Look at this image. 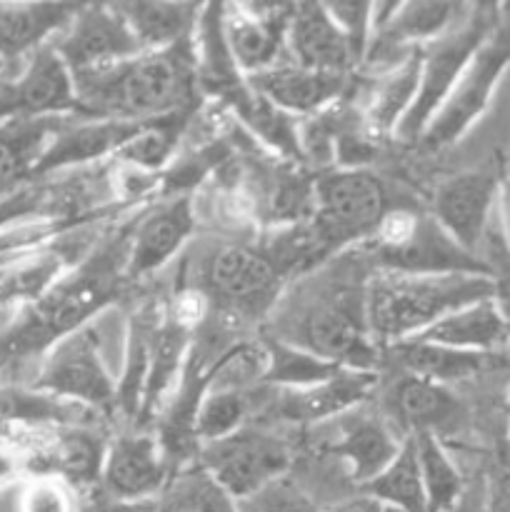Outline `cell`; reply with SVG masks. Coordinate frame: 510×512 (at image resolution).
I'll list each match as a JSON object with an SVG mask.
<instances>
[{
    "mask_svg": "<svg viewBox=\"0 0 510 512\" xmlns=\"http://www.w3.org/2000/svg\"><path fill=\"white\" fill-rule=\"evenodd\" d=\"M328 268L330 273L320 283L298 290L295 305H275L278 323L270 338L298 345L340 368L378 373L385 350L373 340L365 318V283L370 270L353 273L340 265V255Z\"/></svg>",
    "mask_w": 510,
    "mask_h": 512,
    "instance_id": "cell-1",
    "label": "cell"
},
{
    "mask_svg": "<svg viewBox=\"0 0 510 512\" xmlns=\"http://www.w3.org/2000/svg\"><path fill=\"white\" fill-rule=\"evenodd\" d=\"M130 235H118L70 275H60L35 303L25 305L13 328L0 335V368L13 360L45 355L58 340L88 325L120 295Z\"/></svg>",
    "mask_w": 510,
    "mask_h": 512,
    "instance_id": "cell-2",
    "label": "cell"
},
{
    "mask_svg": "<svg viewBox=\"0 0 510 512\" xmlns=\"http://www.w3.org/2000/svg\"><path fill=\"white\" fill-rule=\"evenodd\" d=\"M80 113L103 120H145L193 110L195 78L193 40L168 50H145L108 70L73 78Z\"/></svg>",
    "mask_w": 510,
    "mask_h": 512,
    "instance_id": "cell-3",
    "label": "cell"
},
{
    "mask_svg": "<svg viewBox=\"0 0 510 512\" xmlns=\"http://www.w3.org/2000/svg\"><path fill=\"white\" fill-rule=\"evenodd\" d=\"M493 298L490 275H415L370 270L365 283V318L380 348L415 338L445 315Z\"/></svg>",
    "mask_w": 510,
    "mask_h": 512,
    "instance_id": "cell-4",
    "label": "cell"
},
{
    "mask_svg": "<svg viewBox=\"0 0 510 512\" xmlns=\"http://www.w3.org/2000/svg\"><path fill=\"white\" fill-rule=\"evenodd\" d=\"M498 20L500 8L495 3L468 5L463 18L448 33L420 48L418 93H415V100L405 118L400 120L398 130H395L393 138L398 143L418 145V140L428 130L430 120L438 115V110L448 100L450 90L463 75L465 65L478 53L483 40L493 33Z\"/></svg>",
    "mask_w": 510,
    "mask_h": 512,
    "instance_id": "cell-5",
    "label": "cell"
},
{
    "mask_svg": "<svg viewBox=\"0 0 510 512\" xmlns=\"http://www.w3.org/2000/svg\"><path fill=\"white\" fill-rule=\"evenodd\" d=\"M370 270H398L415 275H490L478 255L460 248L433 215L390 210L370 240Z\"/></svg>",
    "mask_w": 510,
    "mask_h": 512,
    "instance_id": "cell-6",
    "label": "cell"
},
{
    "mask_svg": "<svg viewBox=\"0 0 510 512\" xmlns=\"http://www.w3.org/2000/svg\"><path fill=\"white\" fill-rule=\"evenodd\" d=\"M195 290L208 300L210 313L223 315L230 323H245L273 313L283 298L285 280L263 250L230 243L220 245L203 260Z\"/></svg>",
    "mask_w": 510,
    "mask_h": 512,
    "instance_id": "cell-7",
    "label": "cell"
},
{
    "mask_svg": "<svg viewBox=\"0 0 510 512\" xmlns=\"http://www.w3.org/2000/svg\"><path fill=\"white\" fill-rule=\"evenodd\" d=\"M388 208V193L378 175L365 168H333L313 185V215L333 250L370 243Z\"/></svg>",
    "mask_w": 510,
    "mask_h": 512,
    "instance_id": "cell-8",
    "label": "cell"
},
{
    "mask_svg": "<svg viewBox=\"0 0 510 512\" xmlns=\"http://www.w3.org/2000/svg\"><path fill=\"white\" fill-rule=\"evenodd\" d=\"M510 68V20H498L493 33L483 40L478 53L465 65L463 75L455 88L450 90L448 100L430 120L428 130L418 140V148L428 153H440L458 143L488 110L500 78Z\"/></svg>",
    "mask_w": 510,
    "mask_h": 512,
    "instance_id": "cell-9",
    "label": "cell"
},
{
    "mask_svg": "<svg viewBox=\"0 0 510 512\" xmlns=\"http://www.w3.org/2000/svg\"><path fill=\"white\" fill-rule=\"evenodd\" d=\"M33 390L93 413L118 410V380L108 370L100 343V325L88 323L65 335L45 353Z\"/></svg>",
    "mask_w": 510,
    "mask_h": 512,
    "instance_id": "cell-10",
    "label": "cell"
},
{
    "mask_svg": "<svg viewBox=\"0 0 510 512\" xmlns=\"http://www.w3.org/2000/svg\"><path fill=\"white\" fill-rule=\"evenodd\" d=\"M195 463L243 505L288 475L293 453L275 435L245 425L228 438L200 445Z\"/></svg>",
    "mask_w": 510,
    "mask_h": 512,
    "instance_id": "cell-11",
    "label": "cell"
},
{
    "mask_svg": "<svg viewBox=\"0 0 510 512\" xmlns=\"http://www.w3.org/2000/svg\"><path fill=\"white\" fill-rule=\"evenodd\" d=\"M53 48L73 78L100 73L145 53L115 3H83L68 30L53 40Z\"/></svg>",
    "mask_w": 510,
    "mask_h": 512,
    "instance_id": "cell-12",
    "label": "cell"
},
{
    "mask_svg": "<svg viewBox=\"0 0 510 512\" xmlns=\"http://www.w3.org/2000/svg\"><path fill=\"white\" fill-rule=\"evenodd\" d=\"M170 478V455L158 435L123 433L105 448L98 483L115 503L140 505L160 498Z\"/></svg>",
    "mask_w": 510,
    "mask_h": 512,
    "instance_id": "cell-13",
    "label": "cell"
},
{
    "mask_svg": "<svg viewBox=\"0 0 510 512\" xmlns=\"http://www.w3.org/2000/svg\"><path fill=\"white\" fill-rule=\"evenodd\" d=\"M500 180L485 170H468L443 180L433 195L430 215L463 250L478 255L498 208Z\"/></svg>",
    "mask_w": 510,
    "mask_h": 512,
    "instance_id": "cell-14",
    "label": "cell"
},
{
    "mask_svg": "<svg viewBox=\"0 0 510 512\" xmlns=\"http://www.w3.org/2000/svg\"><path fill=\"white\" fill-rule=\"evenodd\" d=\"M293 3H223V28L230 55L243 78L288 60L285 30Z\"/></svg>",
    "mask_w": 510,
    "mask_h": 512,
    "instance_id": "cell-15",
    "label": "cell"
},
{
    "mask_svg": "<svg viewBox=\"0 0 510 512\" xmlns=\"http://www.w3.org/2000/svg\"><path fill=\"white\" fill-rule=\"evenodd\" d=\"M50 115H83L73 75L63 58L55 53L53 43L40 48L10 80L8 95L0 105V123L10 118H50Z\"/></svg>",
    "mask_w": 510,
    "mask_h": 512,
    "instance_id": "cell-16",
    "label": "cell"
},
{
    "mask_svg": "<svg viewBox=\"0 0 510 512\" xmlns=\"http://www.w3.org/2000/svg\"><path fill=\"white\" fill-rule=\"evenodd\" d=\"M388 423L405 440L415 435H443L455 433L465 423V408L448 385L418 378V375L400 373L383 398Z\"/></svg>",
    "mask_w": 510,
    "mask_h": 512,
    "instance_id": "cell-17",
    "label": "cell"
},
{
    "mask_svg": "<svg viewBox=\"0 0 510 512\" xmlns=\"http://www.w3.org/2000/svg\"><path fill=\"white\" fill-rule=\"evenodd\" d=\"M378 385V373L365 370H340L335 378L313 388L275 390L268 400V408L275 420L288 425H318L325 420L340 418L368 400Z\"/></svg>",
    "mask_w": 510,
    "mask_h": 512,
    "instance_id": "cell-18",
    "label": "cell"
},
{
    "mask_svg": "<svg viewBox=\"0 0 510 512\" xmlns=\"http://www.w3.org/2000/svg\"><path fill=\"white\" fill-rule=\"evenodd\" d=\"M195 230V213L190 195H175L155 208L130 230L125 278L140 280L158 273L190 240Z\"/></svg>",
    "mask_w": 510,
    "mask_h": 512,
    "instance_id": "cell-19",
    "label": "cell"
},
{
    "mask_svg": "<svg viewBox=\"0 0 510 512\" xmlns=\"http://www.w3.org/2000/svg\"><path fill=\"white\" fill-rule=\"evenodd\" d=\"M245 80L263 98L298 120L313 118L333 108L348 90V75L320 73V70L295 65L293 60H283L275 68L250 75Z\"/></svg>",
    "mask_w": 510,
    "mask_h": 512,
    "instance_id": "cell-20",
    "label": "cell"
},
{
    "mask_svg": "<svg viewBox=\"0 0 510 512\" xmlns=\"http://www.w3.org/2000/svg\"><path fill=\"white\" fill-rule=\"evenodd\" d=\"M288 60L320 73L348 75L358 65L343 30L323 3H293L285 30Z\"/></svg>",
    "mask_w": 510,
    "mask_h": 512,
    "instance_id": "cell-21",
    "label": "cell"
},
{
    "mask_svg": "<svg viewBox=\"0 0 510 512\" xmlns=\"http://www.w3.org/2000/svg\"><path fill=\"white\" fill-rule=\"evenodd\" d=\"M83 3H0V73L28 63L40 48L68 30ZM13 80V78H10Z\"/></svg>",
    "mask_w": 510,
    "mask_h": 512,
    "instance_id": "cell-22",
    "label": "cell"
},
{
    "mask_svg": "<svg viewBox=\"0 0 510 512\" xmlns=\"http://www.w3.org/2000/svg\"><path fill=\"white\" fill-rule=\"evenodd\" d=\"M345 425H340L338 435L330 440L328 453L343 460L348 468V478L355 483V490L360 485L370 483L378 473H383L395 455L403 448L405 438L378 415L365 413H345L340 415Z\"/></svg>",
    "mask_w": 510,
    "mask_h": 512,
    "instance_id": "cell-23",
    "label": "cell"
},
{
    "mask_svg": "<svg viewBox=\"0 0 510 512\" xmlns=\"http://www.w3.org/2000/svg\"><path fill=\"white\" fill-rule=\"evenodd\" d=\"M73 118L83 115L10 118L0 123V198H8L35 183L40 158Z\"/></svg>",
    "mask_w": 510,
    "mask_h": 512,
    "instance_id": "cell-24",
    "label": "cell"
},
{
    "mask_svg": "<svg viewBox=\"0 0 510 512\" xmlns=\"http://www.w3.org/2000/svg\"><path fill=\"white\" fill-rule=\"evenodd\" d=\"M148 123V120H145ZM145 123L133 120L73 118L48 145L35 168V180L68 165H88L93 160L115 155Z\"/></svg>",
    "mask_w": 510,
    "mask_h": 512,
    "instance_id": "cell-25",
    "label": "cell"
},
{
    "mask_svg": "<svg viewBox=\"0 0 510 512\" xmlns=\"http://www.w3.org/2000/svg\"><path fill=\"white\" fill-rule=\"evenodd\" d=\"M410 340L488 355H500L505 348H510L508 328H505L503 315H500L493 298L478 300V303H470L455 313L445 315Z\"/></svg>",
    "mask_w": 510,
    "mask_h": 512,
    "instance_id": "cell-26",
    "label": "cell"
},
{
    "mask_svg": "<svg viewBox=\"0 0 510 512\" xmlns=\"http://www.w3.org/2000/svg\"><path fill=\"white\" fill-rule=\"evenodd\" d=\"M385 360H393L400 373L450 385L495 368V365L503 363V355L468 353V350L443 348V345L423 343V340H403V343L385 348L383 363Z\"/></svg>",
    "mask_w": 510,
    "mask_h": 512,
    "instance_id": "cell-27",
    "label": "cell"
},
{
    "mask_svg": "<svg viewBox=\"0 0 510 512\" xmlns=\"http://www.w3.org/2000/svg\"><path fill=\"white\" fill-rule=\"evenodd\" d=\"M143 50H168L193 40L203 3H115Z\"/></svg>",
    "mask_w": 510,
    "mask_h": 512,
    "instance_id": "cell-28",
    "label": "cell"
},
{
    "mask_svg": "<svg viewBox=\"0 0 510 512\" xmlns=\"http://www.w3.org/2000/svg\"><path fill=\"white\" fill-rule=\"evenodd\" d=\"M418 78H420V48H415L408 58L393 70L383 73L380 83L375 85L370 93L368 103H365V128L378 138H388L395 135L400 120L413 105L415 93H418Z\"/></svg>",
    "mask_w": 510,
    "mask_h": 512,
    "instance_id": "cell-29",
    "label": "cell"
},
{
    "mask_svg": "<svg viewBox=\"0 0 510 512\" xmlns=\"http://www.w3.org/2000/svg\"><path fill=\"white\" fill-rule=\"evenodd\" d=\"M225 105L235 110L238 120L253 130L265 145L278 150L285 158H293L303 163V150H300V120L280 110L268 98L253 90L245 80L238 90L223 100Z\"/></svg>",
    "mask_w": 510,
    "mask_h": 512,
    "instance_id": "cell-30",
    "label": "cell"
},
{
    "mask_svg": "<svg viewBox=\"0 0 510 512\" xmlns=\"http://www.w3.org/2000/svg\"><path fill=\"white\" fill-rule=\"evenodd\" d=\"M355 493L378 500L383 508L398 512H428V498H425L423 475H420L418 453H415L413 438H408L395 455L393 463L375 475L370 483L360 485Z\"/></svg>",
    "mask_w": 510,
    "mask_h": 512,
    "instance_id": "cell-31",
    "label": "cell"
},
{
    "mask_svg": "<svg viewBox=\"0 0 510 512\" xmlns=\"http://www.w3.org/2000/svg\"><path fill=\"white\" fill-rule=\"evenodd\" d=\"M155 315L143 310L135 313L125 333L123 373L118 378V410L128 420H140L143 415L145 385L150 373V340H153Z\"/></svg>",
    "mask_w": 510,
    "mask_h": 512,
    "instance_id": "cell-32",
    "label": "cell"
},
{
    "mask_svg": "<svg viewBox=\"0 0 510 512\" xmlns=\"http://www.w3.org/2000/svg\"><path fill=\"white\" fill-rule=\"evenodd\" d=\"M253 390L255 388H205L193 425L198 448L228 438L248 425L258 405V395Z\"/></svg>",
    "mask_w": 510,
    "mask_h": 512,
    "instance_id": "cell-33",
    "label": "cell"
},
{
    "mask_svg": "<svg viewBox=\"0 0 510 512\" xmlns=\"http://www.w3.org/2000/svg\"><path fill=\"white\" fill-rule=\"evenodd\" d=\"M265 353H268V368H265L263 385L275 390H300L313 388V385L325 383V380L335 378L340 373V365L328 363V360L318 358V355L308 353V350L290 345L285 340L263 338Z\"/></svg>",
    "mask_w": 510,
    "mask_h": 512,
    "instance_id": "cell-34",
    "label": "cell"
},
{
    "mask_svg": "<svg viewBox=\"0 0 510 512\" xmlns=\"http://www.w3.org/2000/svg\"><path fill=\"white\" fill-rule=\"evenodd\" d=\"M153 512H240V503L193 463L173 473Z\"/></svg>",
    "mask_w": 510,
    "mask_h": 512,
    "instance_id": "cell-35",
    "label": "cell"
},
{
    "mask_svg": "<svg viewBox=\"0 0 510 512\" xmlns=\"http://www.w3.org/2000/svg\"><path fill=\"white\" fill-rule=\"evenodd\" d=\"M420 475H423L428 512H450L463 493V478L445 453L443 443L435 435H415Z\"/></svg>",
    "mask_w": 510,
    "mask_h": 512,
    "instance_id": "cell-36",
    "label": "cell"
},
{
    "mask_svg": "<svg viewBox=\"0 0 510 512\" xmlns=\"http://www.w3.org/2000/svg\"><path fill=\"white\" fill-rule=\"evenodd\" d=\"M188 115L190 110H183V113L148 120V123H145L143 128L115 153V160H123V163L133 165V168L138 170H158L163 168V165H168V160L173 158L180 130L188 123Z\"/></svg>",
    "mask_w": 510,
    "mask_h": 512,
    "instance_id": "cell-37",
    "label": "cell"
},
{
    "mask_svg": "<svg viewBox=\"0 0 510 512\" xmlns=\"http://www.w3.org/2000/svg\"><path fill=\"white\" fill-rule=\"evenodd\" d=\"M105 448H100L98 438L83 428H73L53 445L50 465L53 473L73 480V483H95L100 480Z\"/></svg>",
    "mask_w": 510,
    "mask_h": 512,
    "instance_id": "cell-38",
    "label": "cell"
},
{
    "mask_svg": "<svg viewBox=\"0 0 510 512\" xmlns=\"http://www.w3.org/2000/svg\"><path fill=\"white\" fill-rule=\"evenodd\" d=\"M480 260L488 265L490 280H493V300L498 305L500 315H503V323L510 335V248L505 245L503 235H500L498 218L493 220L488 235H485Z\"/></svg>",
    "mask_w": 510,
    "mask_h": 512,
    "instance_id": "cell-39",
    "label": "cell"
},
{
    "mask_svg": "<svg viewBox=\"0 0 510 512\" xmlns=\"http://www.w3.org/2000/svg\"><path fill=\"white\" fill-rule=\"evenodd\" d=\"M333 23L343 30L353 48L355 60L363 65L368 45L373 40V3H355V0H335V3H323Z\"/></svg>",
    "mask_w": 510,
    "mask_h": 512,
    "instance_id": "cell-40",
    "label": "cell"
},
{
    "mask_svg": "<svg viewBox=\"0 0 510 512\" xmlns=\"http://www.w3.org/2000/svg\"><path fill=\"white\" fill-rule=\"evenodd\" d=\"M243 508L248 512H320L298 485L285 478L265 488L248 503H243Z\"/></svg>",
    "mask_w": 510,
    "mask_h": 512,
    "instance_id": "cell-41",
    "label": "cell"
},
{
    "mask_svg": "<svg viewBox=\"0 0 510 512\" xmlns=\"http://www.w3.org/2000/svg\"><path fill=\"white\" fill-rule=\"evenodd\" d=\"M20 512H75L68 488L53 475H43L23 490Z\"/></svg>",
    "mask_w": 510,
    "mask_h": 512,
    "instance_id": "cell-42",
    "label": "cell"
},
{
    "mask_svg": "<svg viewBox=\"0 0 510 512\" xmlns=\"http://www.w3.org/2000/svg\"><path fill=\"white\" fill-rule=\"evenodd\" d=\"M50 193L43 185H28V188L18 190V193L8 195V198H0V235L10 228V225L20 223V220H28L33 215H40L48 210Z\"/></svg>",
    "mask_w": 510,
    "mask_h": 512,
    "instance_id": "cell-43",
    "label": "cell"
},
{
    "mask_svg": "<svg viewBox=\"0 0 510 512\" xmlns=\"http://www.w3.org/2000/svg\"><path fill=\"white\" fill-rule=\"evenodd\" d=\"M488 508L490 512H510V468H500L490 478Z\"/></svg>",
    "mask_w": 510,
    "mask_h": 512,
    "instance_id": "cell-44",
    "label": "cell"
},
{
    "mask_svg": "<svg viewBox=\"0 0 510 512\" xmlns=\"http://www.w3.org/2000/svg\"><path fill=\"white\" fill-rule=\"evenodd\" d=\"M495 218H498L500 235H503L505 245L510 248V175L500 180L498 188V208H495Z\"/></svg>",
    "mask_w": 510,
    "mask_h": 512,
    "instance_id": "cell-45",
    "label": "cell"
},
{
    "mask_svg": "<svg viewBox=\"0 0 510 512\" xmlns=\"http://www.w3.org/2000/svg\"><path fill=\"white\" fill-rule=\"evenodd\" d=\"M325 512H388V508H383L378 500L368 498V495L355 493V495H350V498L338 500L335 505H330Z\"/></svg>",
    "mask_w": 510,
    "mask_h": 512,
    "instance_id": "cell-46",
    "label": "cell"
},
{
    "mask_svg": "<svg viewBox=\"0 0 510 512\" xmlns=\"http://www.w3.org/2000/svg\"><path fill=\"white\" fill-rule=\"evenodd\" d=\"M18 470H20L18 458H13L8 450L0 448V488H3V485H8L10 480L18 475Z\"/></svg>",
    "mask_w": 510,
    "mask_h": 512,
    "instance_id": "cell-47",
    "label": "cell"
},
{
    "mask_svg": "<svg viewBox=\"0 0 510 512\" xmlns=\"http://www.w3.org/2000/svg\"><path fill=\"white\" fill-rule=\"evenodd\" d=\"M8 88H10V78H8V75L0 73V105H3L5 95H8Z\"/></svg>",
    "mask_w": 510,
    "mask_h": 512,
    "instance_id": "cell-48",
    "label": "cell"
},
{
    "mask_svg": "<svg viewBox=\"0 0 510 512\" xmlns=\"http://www.w3.org/2000/svg\"><path fill=\"white\" fill-rule=\"evenodd\" d=\"M240 512H248V510H245V508H243V505H240Z\"/></svg>",
    "mask_w": 510,
    "mask_h": 512,
    "instance_id": "cell-49",
    "label": "cell"
}]
</instances>
